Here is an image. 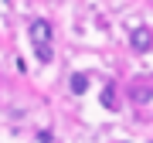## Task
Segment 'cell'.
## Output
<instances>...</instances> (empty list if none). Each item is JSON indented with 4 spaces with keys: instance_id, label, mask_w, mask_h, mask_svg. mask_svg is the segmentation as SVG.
<instances>
[{
    "instance_id": "1",
    "label": "cell",
    "mask_w": 153,
    "mask_h": 143,
    "mask_svg": "<svg viewBox=\"0 0 153 143\" xmlns=\"http://www.w3.org/2000/svg\"><path fill=\"white\" fill-rule=\"evenodd\" d=\"M129 44H133V51H150L153 48V34H150V28H133L129 31Z\"/></svg>"
},
{
    "instance_id": "2",
    "label": "cell",
    "mask_w": 153,
    "mask_h": 143,
    "mask_svg": "<svg viewBox=\"0 0 153 143\" xmlns=\"http://www.w3.org/2000/svg\"><path fill=\"white\" fill-rule=\"evenodd\" d=\"M31 41H34V44L51 41V24H48V21H34V24H31Z\"/></svg>"
},
{
    "instance_id": "3",
    "label": "cell",
    "mask_w": 153,
    "mask_h": 143,
    "mask_svg": "<svg viewBox=\"0 0 153 143\" xmlns=\"http://www.w3.org/2000/svg\"><path fill=\"white\" fill-rule=\"evenodd\" d=\"M71 92H75V95H85L88 92V75H85V72H75V75H71Z\"/></svg>"
},
{
    "instance_id": "4",
    "label": "cell",
    "mask_w": 153,
    "mask_h": 143,
    "mask_svg": "<svg viewBox=\"0 0 153 143\" xmlns=\"http://www.w3.org/2000/svg\"><path fill=\"white\" fill-rule=\"evenodd\" d=\"M102 106H105V109H116V85L112 82L102 89Z\"/></svg>"
},
{
    "instance_id": "5",
    "label": "cell",
    "mask_w": 153,
    "mask_h": 143,
    "mask_svg": "<svg viewBox=\"0 0 153 143\" xmlns=\"http://www.w3.org/2000/svg\"><path fill=\"white\" fill-rule=\"evenodd\" d=\"M34 55H38V61H51L55 55H51V44L44 41V44H34Z\"/></svg>"
},
{
    "instance_id": "6",
    "label": "cell",
    "mask_w": 153,
    "mask_h": 143,
    "mask_svg": "<svg viewBox=\"0 0 153 143\" xmlns=\"http://www.w3.org/2000/svg\"><path fill=\"white\" fill-rule=\"evenodd\" d=\"M51 140H55V136H51V130H41V133H38V143H51Z\"/></svg>"
}]
</instances>
